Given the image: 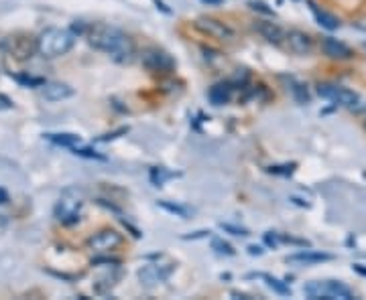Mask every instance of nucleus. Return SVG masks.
Returning a JSON list of instances; mask_svg holds the SVG:
<instances>
[{"label":"nucleus","instance_id":"c85d7f7f","mask_svg":"<svg viewBox=\"0 0 366 300\" xmlns=\"http://www.w3.org/2000/svg\"><path fill=\"white\" fill-rule=\"evenodd\" d=\"M248 254H250V256H263V250H261L259 246H250V248H248Z\"/></svg>","mask_w":366,"mask_h":300},{"label":"nucleus","instance_id":"5701e85b","mask_svg":"<svg viewBox=\"0 0 366 300\" xmlns=\"http://www.w3.org/2000/svg\"><path fill=\"white\" fill-rule=\"evenodd\" d=\"M212 248H214L218 254H226V256H232V254H234V250L230 248L228 244H224L222 240H214V242H212Z\"/></svg>","mask_w":366,"mask_h":300},{"label":"nucleus","instance_id":"72a5a7b5","mask_svg":"<svg viewBox=\"0 0 366 300\" xmlns=\"http://www.w3.org/2000/svg\"><path fill=\"white\" fill-rule=\"evenodd\" d=\"M6 201H8V195H6V193H4V191H2V189H0V203H2V205H4V203H6Z\"/></svg>","mask_w":366,"mask_h":300},{"label":"nucleus","instance_id":"7c9ffc66","mask_svg":"<svg viewBox=\"0 0 366 300\" xmlns=\"http://www.w3.org/2000/svg\"><path fill=\"white\" fill-rule=\"evenodd\" d=\"M0 205H2V203H0ZM6 221H8V214L0 207V225H4Z\"/></svg>","mask_w":366,"mask_h":300},{"label":"nucleus","instance_id":"412c9836","mask_svg":"<svg viewBox=\"0 0 366 300\" xmlns=\"http://www.w3.org/2000/svg\"><path fill=\"white\" fill-rule=\"evenodd\" d=\"M74 154H78V157H84V159H94V161H106L102 154H98L96 150H92V148H78V146H74V148H69Z\"/></svg>","mask_w":366,"mask_h":300},{"label":"nucleus","instance_id":"393cba45","mask_svg":"<svg viewBox=\"0 0 366 300\" xmlns=\"http://www.w3.org/2000/svg\"><path fill=\"white\" fill-rule=\"evenodd\" d=\"M169 176H173V174H171V172H163L161 169H159V171L151 172V178H153V183H155V185H161V183H163V178H169Z\"/></svg>","mask_w":366,"mask_h":300},{"label":"nucleus","instance_id":"f8f14e48","mask_svg":"<svg viewBox=\"0 0 366 300\" xmlns=\"http://www.w3.org/2000/svg\"><path fill=\"white\" fill-rule=\"evenodd\" d=\"M255 31L271 45H281L285 43V31L277 25V23H271V21H257L255 23Z\"/></svg>","mask_w":366,"mask_h":300},{"label":"nucleus","instance_id":"aec40b11","mask_svg":"<svg viewBox=\"0 0 366 300\" xmlns=\"http://www.w3.org/2000/svg\"><path fill=\"white\" fill-rule=\"evenodd\" d=\"M265 280H267V284H269V288L274 290L277 295H283V297H289L291 295V288L287 286V284H283L281 280H277L273 276H263Z\"/></svg>","mask_w":366,"mask_h":300},{"label":"nucleus","instance_id":"473e14b6","mask_svg":"<svg viewBox=\"0 0 366 300\" xmlns=\"http://www.w3.org/2000/svg\"><path fill=\"white\" fill-rule=\"evenodd\" d=\"M232 297H234V299H242V300H250V297H248V295H240V292H232Z\"/></svg>","mask_w":366,"mask_h":300},{"label":"nucleus","instance_id":"a211bd4d","mask_svg":"<svg viewBox=\"0 0 366 300\" xmlns=\"http://www.w3.org/2000/svg\"><path fill=\"white\" fill-rule=\"evenodd\" d=\"M45 138L49 142H53L57 146H65V148H74V146H78L82 142V138L78 134H67V132H63V134H45Z\"/></svg>","mask_w":366,"mask_h":300},{"label":"nucleus","instance_id":"4be33fe9","mask_svg":"<svg viewBox=\"0 0 366 300\" xmlns=\"http://www.w3.org/2000/svg\"><path fill=\"white\" fill-rule=\"evenodd\" d=\"M293 95H295V100L299 102V104H308L310 102V93H308V89L303 86H293Z\"/></svg>","mask_w":366,"mask_h":300},{"label":"nucleus","instance_id":"f704fd0d","mask_svg":"<svg viewBox=\"0 0 366 300\" xmlns=\"http://www.w3.org/2000/svg\"><path fill=\"white\" fill-rule=\"evenodd\" d=\"M202 2H206V4H220L222 0H202Z\"/></svg>","mask_w":366,"mask_h":300},{"label":"nucleus","instance_id":"9d476101","mask_svg":"<svg viewBox=\"0 0 366 300\" xmlns=\"http://www.w3.org/2000/svg\"><path fill=\"white\" fill-rule=\"evenodd\" d=\"M285 45L295 55H310L314 51V39L308 33L297 31V29H293L285 35Z\"/></svg>","mask_w":366,"mask_h":300},{"label":"nucleus","instance_id":"6ab92c4d","mask_svg":"<svg viewBox=\"0 0 366 300\" xmlns=\"http://www.w3.org/2000/svg\"><path fill=\"white\" fill-rule=\"evenodd\" d=\"M159 207L161 209H165V211H169V214L177 215V217H182V219H187L189 217V209H185L183 205H177V203H169V201H159Z\"/></svg>","mask_w":366,"mask_h":300},{"label":"nucleus","instance_id":"9b49d317","mask_svg":"<svg viewBox=\"0 0 366 300\" xmlns=\"http://www.w3.org/2000/svg\"><path fill=\"white\" fill-rule=\"evenodd\" d=\"M321 51H323L325 57L336 59V61H348V59L354 57V53H352V49L348 45L334 39V37H323L321 39Z\"/></svg>","mask_w":366,"mask_h":300},{"label":"nucleus","instance_id":"ddd939ff","mask_svg":"<svg viewBox=\"0 0 366 300\" xmlns=\"http://www.w3.org/2000/svg\"><path fill=\"white\" fill-rule=\"evenodd\" d=\"M171 266L169 268H161V266H144L140 272H138V280L140 284L144 286H153L157 282H163L169 274H171Z\"/></svg>","mask_w":366,"mask_h":300},{"label":"nucleus","instance_id":"0eeeda50","mask_svg":"<svg viewBox=\"0 0 366 300\" xmlns=\"http://www.w3.org/2000/svg\"><path fill=\"white\" fill-rule=\"evenodd\" d=\"M0 51H4V55H10L12 59L27 61L37 51V39L33 41L31 37H8L0 43Z\"/></svg>","mask_w":366,"mask_h":300},{"label":"nucleus","instance_id":"20e7f679","mask_svg":"<svg viewBox=\"0 0 366 300\" xmlns=\"http://www.w3.org/2000/svg\"><path fill=\"white\" fill-rule=\"evenodd\" d=\"M82 209H84V193L78 189H67L61 193L55 205V219L67 227L76 225L82 219Z\"/></svg>","mask_w":366,"mask_h":300},{"label":"nucleus","instance_id":"6e6552de","mask_svg":"<svg viewBox=\"0 0 366 300\" xmlns=\"http://www.w3.org/2000/svg\"><path fill=\"white\" fill-rule=\"evenodd\" d=\"M140 61H142V67L151 73H171L175 69V59L161 49L144 51Z\"/></svg>","mask_w":366,"mask_h":300},{"label":"nucleus","instance_id":"cd10ccee","mask_svg":"<svg viewBox=\"0 0 366 300\" xmlns=\"http://www.w3.org/2000/svg\"><path fill=\"white\" fill-rule=\"evenodd\" d=\"M226 231H232V235H248L246 229H240V227H234V225H222Z\"/></svg>","mask_w":366,"mask_h":300},{"label":"nucleus","instance_id":"bb28decb","mask_svg":"<svg viewBox=\"0 0 366 300\" xmlns=\"http://www.w3.org/2000/svg\"><path fill=\"white\" fill-rule=\"evenodd\" d=\"M12 106H14L12 100L0 93V112H4V110H12Z\"/></svg>","mask_w":366,"mask_h":300},{"label":"nucleus","instance_id":"4468645a","mask_svg":"<svg viewBox=\"0 0 366 300\" xmlns=\"http://www.w3.org/2000/svg\"><path fill=\"white\" fill-rule=\"evenodd\" d=\"M43 97L49 100V102H61V100H67L74 95V89L67 86V84H61V82H49V84H43Z\"/></svg>","mask_w":366,"mask_h":300},{"label":"nucleus","instance_id":"f3484780","mask_svg":"<svg viewBox=\"0 0 366 300\" xmlns=\"http://www.w3.org/2000/svg\"><path fill=\"white\" fill-rule=\"evenodd\" d=\"M330 259H332L330 254H320V252H299L287 257V262H297V264H321Z\"/></svg>","mask_w":366,"mask_h":300},{"label":"nucleus","instance_id":"a878e982","mask_svg":"<svg viewBox=\"0 0 366 300\" xmlns=\"http://www.w3.org/2000/svg\"><path fill=\"white\" fill-rule=\"evenodd\" d=\"M248 6H250L252 10H261V12H265V14H273V10L267 8L265 2H257V0H252V2H248Z\"/></svg>","mask_w":366,"mask_h":300},{"label":"nucleus","instance_id":"f03ea898","mask_svg":"<svg viewBox=\"0 0 366 300\" xmlns=\"http://www.w3.org/2000/svg\"><path fill=\"white\" fill-rule=\"evenodd\" d=\"M76 41H78V35L74 31L51 27L37 37V53L47 59H55V57L67 55L74 49Z\"/></svg>","mask_w":366,"mask_h":300},{"label":"nucleus","instance_id":"c756f323","mask_svg":"<svg viewBox=\"0 0 366 300\" xmlns=\"http://www.w3.org/2000/svg\"><path fill=\"white\" fill-rule=\"evenodd\" d=\"M265 242H267V244H269V246H277V238H274V235H271V233H267V235H265Z\"/></svg>","mask_w":366,"mask_h":300},{"label":"nucleus","instance_id":"2f4dec72","mask_svg":"<svg viewBox=\"0 0 366 300\" xmlns=\"http://www.w3.org/2000/svg\"><path fill=\"white\" fill-rule=\"evenodd\" d=\"M352 268H354V272H358V274H363V276H366V268H363V264H354Z\"/></svg>","mask_w":366,"mask_h":300},{"label":"nucleus","instance_id":"b1692460","mask_svg":"<svg viewBox=\"0 0 366 300\" xmlns=\"http://www.w3.org/2000/svg\"><path fill=\"white\" fill-rule=\"evenodd\" d=\"M295 169V165L291 163V165H281V167H271L269 172H273V174H291Z\"/></svg>","mask_w":366,"mask_h":300},{"label":"nucleus","instance_id":"c9c22d12","mask_svg":"<svg viewBox=\"0 0 366 300\" xmlns=\"http://www.w3.org/2000/svg\"><path fill=\"white\" fill-rule=\"evenodd\" d=\"M365 128H366V124H365Z\"/></svg>","mask_w":366,"mask_h":300},{"label":"nucleus","instance_id":"2eb2a0df","mask_svg":"<svg viewBox=\"0 0 366 300\" xmlns=\"http://www.w3.org/2000/svg\"><path fill=\"white\" fill-rule=\"evenodd\" d=\"M308 4H310V8H312V12H314L316 21L320 23L323 29H327V31H336V29H340V19H336L334 14L325 12V10L320 8L314 0H308Z\"/></svg>","mask_w":366,"mask_h":300},{"label":"nucleus","instance_id":"7ed1b4c3","mask_svg":"<svg viewBox=\"0 0 366 300\" xmlns=\"http://www.w3.org/2000/svg\"><path fill=\"white\" fill-rule=\"evenodd\" d=\"M318 93H320L323 100H330L336 106L346 108L348 112H354V114H365L366 112L365 97L360 93L348 89V87L336 86V84H320L318 86Z\"/></svg>","mask_w":366,"mask_h":300},{"label":"nucleus","instance_id":"423d86ee","mask_svg":"<svg viewBox=\"0 0 366 300\" xmlns=\"http://www.w3.org/2000/svg\"><path fill=\"white\" fill-rule=\"evenodd\" d=\"M195 29L202 31L204 35L212 37V39L222 41V43H234L236 41V33L230 29L228 25L218 21V19H212V16H200L195 21Z\"/></svg>","mask_w":366,"mask_h":300},{"label":"nucleus","instance_id":"f257e3e1","mask_svg":"<svg viewBox=\"0 0 366 300\" xmlns=\"http://www.w3.org/2000/svg\"><path fill=\"white\" fill-rule=\"evenodd\" d=\"M86 39L96 51L108 55L116 63H131L137 55L135 41L120 29L112 25H92Z\"/></svg>","mask_w":366,"mask_h":300},{"label":"nucleus","instance_id":"1a4fd4ad","mask_svg":"<svg viewBox=\"0 0 366 300\" xmlns=\"http://www.w3.org/2000/svg\"><path fill=\"white\" fill-rule=\"evenodd\" d=\"M122 244V235L114 229H102L88 240V248L98 254H110Z\"/></svg>","mask_w":366,"mask_h":300},{"label":"nucleus","instance_id":"39448f33","mask_svg":"<svg viewBox=\"0 0 366 300\" xmlns=\"http://www.w3.org/2000/svg\"><path fill=\"white\" fill-rule=\"evenodd\" d=\"M303 295L312 300H354V292L338 280H318L303 288Z\"/></svg>","mask_w":366,"mask_h":300},{"label":"nucleus","instance_id":"dca6fc26","mask_svg":"<svg viewBox=\"0 0 366 300\" xmlns=\"http://www.w3.org/2000/svg\"><path fill=\"white\" fill-rule=\"evenodd\" d=\"M230 97H232V84H216L208 91V100L212 106H224L228 104Z\"/></svg>","mask_w":366,"mask_h":300}]
</instances>
